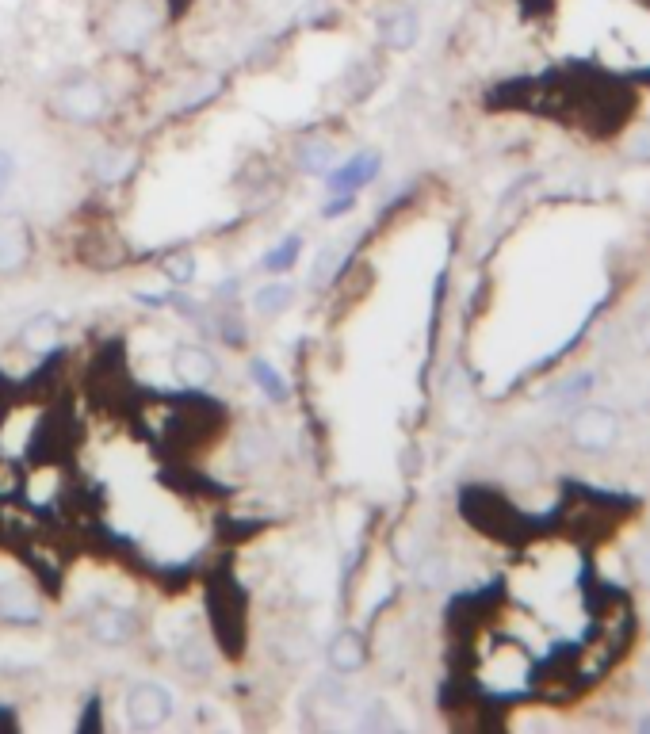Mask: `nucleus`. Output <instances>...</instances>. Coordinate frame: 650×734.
<instances>
[{"instance_id": "nucleus-1", "label": "nucleus", "mask_w": 650, "mask_h": 734, "mask_svg": "<svg viewBox=\"0 0 650 734\" xmlns=\"http://www.w3.org/2000/svg\"><path fill=\"white\" fill-rule=\"evenodd\" d=\"M54 111L62 115L65 123H73V127H92L108 111V88L100 85L96 77H88V73H77V77H69V81L58 85Z\"/></svg>"}, {"instance_id": "nucleus-2", "label": "nucleus", "mask_w": 650, "mask_h": 734, "mask_svg": "<svg viewBox=\"0 0 650 734\" xmlns=\"http://www.w3.org/2000/svg\"><path fill=\"white\" fill-rule=\"evenodd\" d=\"M157 31V8L150 0H127L111 12L108 20V39L119 50H142Z\"/></svg>"}, {"instance_id": "nucleus-3", "label": "nucleus", "mask_w": 650, "mask_h": 734, "mask_svg": "<svg viewBox=\"0 0 650 734\" xmlns=\"http://www.w3.org/2000/svg\"><path fill=\"white\" fill-rule=\"evenodd\" d=\"M123 708H127L130 727L153 731V727H165L169 723V715H173V692L165 689L161 681H138V685H130Z\"/></svg>"}, {"instance_id": "nucleus-4", "label": "nucleus", "mask_w": 650, "mask_h": 734, "mask_svg": "<svg viewBox=\"0 0 650 734\" xmlns=\"http://www.w3.org/2000/svg\"><path fill=\"white\" fill-rule=\"evenodd\" d=\"M31 249H35L31 222L23 215H0V276L20 272L31 260Z\"/></svg>"}, {"instance_id": "nucleus-5", "label": "nucleus", "mask_w": 650, "mask_h": 734, "mask_svg": "<svg viewBox=\"0 0 650 734\" xmlns=\"http://www.w3.org/2000/svg\"><path fill=\"white\" fill-rule=\"evenodd\" d=\"M616 436H620V421H616V413L601 410V406L582 410L574 417V425H570V440L578 448H585V452H601Z\"/></svg>"}, {"instance_id": "nucleus-6", "label": "nucleus", "mask_w": 650, "mask_h": 734, "mask_svg": "<svg viewBox=\"0 0 650 734\" xmlns=\"http://www.w3.org/2000/svg\"><path fill=\"white\" fill-rule=\"evenodd\" d=\"M0 620H8V624H39L43 620L39 593L27 582H16V578L0 582Z\"/></svg>"}, {"instance_id": "nucleus-7", "label": "nucleus", "mask_w": 650, "mask_h": 734, "mask_svg": "<svg viewBox=\"0 0 650 734\" xmlns=\"http://www.w3.org/2000/svg\"><path fill=\"white\" fill-rule=\"evenodd\" d=\"M88 631L104 647H127L138 635V616L130 608H96L92 620H88Z\"/></svg>"}, {"instance_id": "nucleus-8", "label": "nucleus", "mask_w": 650, "mask_h": 734, "mask_svg": "<svg viewBox=\"0 0 650 734\" xmlns=\"http://www.w3.org/2000/svg\"><path fill=\"white\" fill-rule=\"evenodd\" d=\"M173 371H176V379H180L184 387H207V383H215L218 364H215V356H211L207 348L180 345L173 352Z\"/></svg>"}, {"instance_id": "nucleus-9", "label": "nucleus", "mask_w": 650, "mask_h": 734, "mask_svg": "<svg viewBox=\"0 0 650 734\" xmlns=\"http://www.w3.org/2000/svg\"><path fill=\"white\" fill-rule=\"evenodd\" d=\"M375 173H379V157H375V153H356L348 165L325 173V188L333 195H352L360 184H368Z\"/></svg>"}, {"instance_id": "nucleus-10", "label": "nucleus", "mask_w": 650, "mask_h": 734, "mask_svg": "<svg viewBox=\"0 0 650 734\" xmlns=\"http://www.w3.org/2000/svg\"><path fill=\"white\" fill-rule=\"evenodd\" d=\"M417 31H421V20L413 8H390L387 16L379 20V39L390 50H410L417 43Z\"/></svg>"}, {"instance_id": "nucleus-11", "label": "nucleus", "mask_w": 650, "mask_h": 734, "mask_svg": "<svg viewBox=\"0 0 650 734\" xmlns=\"http://www.w3.org/2000/svg\"><path fill=\"white\" fill-rule=\"evenodd\" d=\"M23 345L31 348V352H54V348L62 345V322H58V314H31V322L20 329Z\"/></svg>"}, {"instance_id": "nucleus-12", "label": "nucleus", "mask_w": 650, "mask_h": 734, "mask_svg": "<svg viewBox=\"0 0 650 734\" xmlns=\"http://www.w3.org/2000/svg\"><path fill=\"white\" fill-rule=\"evenodd\" d=\"M329 666L337 673H356L364 662H368V647H364V639L356 635V631H341L333 643H329Z\"/></svg>"}, {"instance_id": "nucleus-13", "label": "nucleus", "mask_w": 650, "mask_h": 734, "mask_svg": "<svg viewBox=\"0 0 650 734\" xmlns=\"http://www.w3.org/2000/svg\"><path fill=\"white\" fill-rule=\"evenodd\" d=\"M134 169V153L130 150H104L92 157V176L100 184H123Z\"/></svg>"}, {"instance_id": "nucleus-14", "label": "nucleus", "mask_w": 650, "mask_h": 734, "mask_svg": "<svg viewBox=\"0 0 650 734\" xmlns=\"http://www.w3.org/2000/svg\"><path fill=\"white\" fill-rule=\"evenodd\" d=\"M333 142H325V138H303L299 142V150H295V161H299V169L310 176H325L333 169Z\"/></svg>"}, {"instance_id": "nucleus-15", "label": "nucleus", "mask_w": 650, "mask_h": 734, "mask_svg": "<svg viewBox=\"0 0 650 734\" xmlns=\"http://www.w3.org/2000/svg\"><path fill=\"white\" fill-rule=\"evenodd\" d=\"M291 303H295V287H291V283H283V280L264 283L257 295H253V310H257V314H264V318L283 314V310H287Z\"/></svg>"}, {"instance_id": "nucleus-16", "label": "nucleus", "mask_w": 650, "mask_h": 734, "mask_svg": "<svg viewBox=\"0 0 650 734\" xmlns=\"http://www.w3.org/2000/svg\"><path fill=\"white\" fill-rule=\"evenodd\" d=\"M249 379H253V383H257V387L264 390L272 402H287V398H291L287 379H283L280 371L268 364V360H253V364H249Z\"/></svg>"}, {"instance_id": "nucleus-17", "label": "nucleus", "mask_w": 650, "mask_h": 734, "mask_svg": "<svg viewBox=\"0 0 650 734\" xmlns=\"http://www.w3.org/2000/svg\"><path fill=\"white\" fill-rule=\"evenodd\" d=\"M218 88H222V77H215V73H211V77H203L195 88H188V96H180V100H176V111H195L199 104L215 100Z\"/></svg>"}, {"instance_id": "nucleus-18", "label": "nucleus", "mask_w": 650, "mask_h": 734, "mask_svg": "<svg viewBox=\"0 0 650 734\" xmlns=\"http://www.w3.org/2000/svg\"><path fill=\"white\" fill-rule=\"evenodd\" d=\"M337 268H341V245L337 241H329L322 253H318V260H314V287H325V283L337 276Z\"/></svg>"}, {"instance_id": "nucleus-19", "label": "nucleus", "mask_w": 650, "mask_h": 734, "mask_svg": "<svg viewBox=\"0 0 650 734\" xmlns=\"http://www.w3.org/2000/svg\"><path fill=\"white\" fill-rule=\"evenodd\" d=\"M299 249H303V238H287L280 249H272V253L264 257V268H268V272H287V268L299 260Z\"/></svg>"}, {"instance_id": "nucleus-20", "label": "nucleus", "mask_w": 650, "mask_h": 734, "mask_svg": "<svg viewBox=\"0 0 650 734\" xmlns=\"http://www.w3.org/2000/svg\"><path fill=\"white\" fill-rule=\"evenodd\" d=\"M165 276L173 283H192L195 280V257L192 253H173L165 260Z\"/></svg>"}, {"instance_id": "nucleus-21", "label": "nucleus", "mask_w": 650, "mask_h": 734, "mask_svg": "<svg viewBox=\"0 0 650 734\" xmlns=\"http://www.w3.org/2000/svg\"><path fill=\"white\" fill-rule=\"evenodd\" d=\"M180 666L192 673H207V650L199 639H188V643H180Z\"/></svg>"}, {"instance_id": "nucleus-22", "label": "nucleus", "mask_w": 650, "mask_h": 734, "mask_svg": "<svg viewBox=\"0 0 650 734\" xmlns=\"http://www.w3.org/2000/svg\"><path fill=\"white\" fill-rule=\"evenodd\" d=\"M215 333H222V341H226V345H245V325L238 322V318H234V314H215Z\"/></svg>"}, {"instance_id": "nucleus-23", "label": "nucleus", "mask_w": 650, "mask_h": 734, "mask_svg": "<svg viewBox=\"0 0 650 734\" xmlns=\"http://www.w3.org/2000/svg\"><path fill=\"white\" fill-rule=\"evenodd\" d=\"M635 570H639V578H643V582H650V540L635 551Z\"/></svg>"}, {"instance_id": "nucleus-24", "label": "nucleus", "mask_w": 650, "mask_h": 734, "mask_svg": "<svg viewBox=\"0 0 650 734\" xmlns=\"http://www.w3.org/2000/svg\"><path fill=\"white\" fill-rule=\"evenodd\" d=\"M352 203H356L352 195H337V199H329V203H325V211H322V215H325V218H337V215H341V211H348Z\"/></svg>"}, {"instance_id": "nucleus-25", "label": "nucleus", "mask_w": 650, "mask_h": 734, "mask_svg": "<svg viewBox=\"0 0 650 734\" xmlns=\"http://www.w3.org/2000/svg\"><path fill=\"white\" fill-rule=\"evenodd\" d=\"M628 150L635 153V157H650V130H647V134H643V138H635V142H631Z\"/></svg>"}, {"instance_id": "nucleus-26", "label": "nucleus", "mask_w": 650, "mask_h": 734, "mask_svg": "<svg viewBox=\"0 0 650 734\" xmlns=\"http://www.w3.org/2000/svg\"><path fill=\"white\" fill-rule=\"evenodd\" d=\"M8 176H12V157H8V153H0V192H4Z\"/></svg>"}, {"instance_id": "nucleus-27", "label": "nucleus", "mask_w": 650, "mask_h": 734, "mask_svg": "<svg viewBox=\"0 0 650 734\" xmlns=\"http://www.w3.org/2000/svg\"><path fill=\"white\" fill-rule=\"evenodd\" d=\"M643 337H647V345H650V318H647V325H643Z\"/></svg>"}, {"instance_id": "nucleus-28", "label": "nucleus", "mask_w": 650, "mask_h": 734, "mask_svg": "<svg viewBox=\"0 0 650 734\" xmlns=\"http://www.w3.org/2000/svg\"><path fill=\"white\" fill-rule=\"evenodd\" d=\"M643 727H647V731H650V719H647V723H643Z\"/></svg>"}]
</instances>
